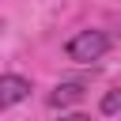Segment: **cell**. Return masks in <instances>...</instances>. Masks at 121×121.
<instances>
[{"mask_svg": "<svg viewBox=\"0 0 121 121\" xmlns=\"http://www.w3.org/2000/svg\"><path fill=\"white\" fill-rule=\"evenodd\" d=\"M110 45H113V38H110L106 30H79V34L68 38L64 53H68V60H76V64H91V60H102V57L110 53Z\"/></svg>", "mask_w": 121, "mask_h": 121, "instance_id": "cell-1", "label": "cell"}, {"mask_svg": "<svg viewBox=\"0 0 121 121\" xmlns=\"http://www.w3.org/2000/svg\"><path fill=\"white\" fill-rule=\"evenodd\" d=\"M26 98H30V79L15 76V72H4L0 76V113L19 106V102H26Z\"/></svg>", "mask_w": 121, "mask_h": 121, "instance_id": "cell-2", "label": "cell"}, {"mask_svg": "<svg viewBox=\"0 0 121 121\" xmlns=\"http://www.w3.org/2000/svg\"><path fill=\"white\" fill-rule=\"evenodd\" d=\"M87 95V83L83 79H64V83H57L53 91H49V106H57V110H64V106H72V102H79Z\"/></svg>", "mask_w": 121, "mask_h": 121, "instance_id": "cell-3", "label": "cell"}, {"mask_svg": "<svg viewBox=\"0 0 121 121\" xmlns=\"http://www.w3.org/2000/svg\"><path fill=\"white\" fill-rule=\"evenodd\" d=\"M102 113H121V87H113V91H106L102 95Z\"/></svg>", "mask_w": 121, "mask_h": 121, "instance_id": "cell-4", "label": "cell"}, {"mask_svg": "<svg viewBox=\"0 0 121 121\" xmlns=\"http://www.w3.org/2000/svg\"><path fill=\"white\" fill-rule=\"evenodd\" d=\"M57 121H91V117H87V113H60Z\"/></svg>", "mask_w": 121, "mask_h": 121, "instance_id": "cell-5", "label": "cell"}]
</instances>
